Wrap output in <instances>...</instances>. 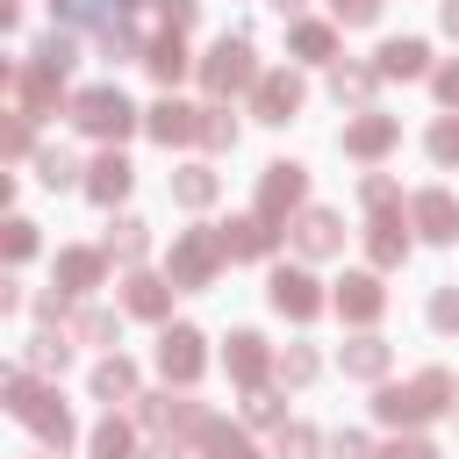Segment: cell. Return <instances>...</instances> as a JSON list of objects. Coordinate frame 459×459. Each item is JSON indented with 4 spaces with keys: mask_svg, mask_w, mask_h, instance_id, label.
Returning <instances> with one entry per match:
<instances>
[{
    "mask_svg": "<svg viewBox=\"0 0 459 459\" xmlns=\"http://www.w3.org/2000/svg\"><path fill=\"white\" fill-rule=\"evenodd\" d=\"M143 244H151V237H143V222H136V215H122V222L108 230V244H100V251H108V258H122V265H136V258H143Z\"/></svg>",
    "mask_w": 459,
    "mask_h": 459,
    "instance_id": "cell-30",
    "label": "cell"
},
{
    "mask_svg": "<svg viewBox=\"0 0 459 459\" xmlns=\"http://www.w3.org/2000/svg\"><path fill=\"white\" fill-rule=\"evenodd\" d=\"M409 222H416V237H430V244H452V237H459V201H452L445 186H423V194L409 201Z\"/></svg>",
    "mask_w": 459,
    "mask_h": 459,
    "instance_id": "cell-6",
    "label": "cell"
},
{
    "mask_svg": "<svg viewBox=\"0 0 459 459\" xmlns=\"http://www.w3.org/2000/svg\"><path fill=\"white\" fill-rule=\"evenodd\" d=\"M7 93H14V115H43V108H57V79L29 57L22 72H7Z\"/></svg>",
    "mask_w": 459,
    "mask_h": 459,
    "instance_id": "cell-13",
    "label": "cell"
},
{
    "mask_svg": "<svg viewBox=\"0 0 459 459\" xmlns=\"http://www.w3.org/2000/svg\"><path fill=\"white\" fill-rule=\"evenodd\" d=\"M158 366H165V380H179V387H194V380H201V330H186V323H172V330L158 337Z\"/></svg>",
    "mask_w": 459,
    "mask_h": 459,
    "instance_id": "cell-8",
    "label": "cell"
},
{
    "mask_svg": "<svg viewBox=\"0 0 459 459\" xmlns=\"http://www.w3.org/2000/svg\"><path fill=\"white\" fill-rule=\"evenodd\" d=\"M122 308H129V316H143V323H158V316L172 308V280H151V273H136V280L122 287Z\"/></svg>",
    "mask_w": 459,
    "mask_h": 459,
    "instance_id": "cell-20",
    "label": "cell"
},
{
    "mask_svg": "<svg viewBox=\"0 0 459 459\" xmlns=\"http://www.w3.org/2000/svg\"><path fill=\"white\" fill-rule=\"evenodd\" d=\"M7 158H29V115L7 122Z\"/></svg>",
    "mask_w": 459,
    "mask_h": 459,
    "instance_id": "cell-45",
    "label": "cell"
},
{
    "mask_svg": "<svg viewBox=\"0 0 459 459\" xmlns=\"http://www.w3.org/2000/svg\"><path fill=\"white\" fill-rule=\"evenodd\" d=\"M380 459H437V445H423V437H387Z\"/></svg>",
    "mask_w": 459,
    "mask_h": 459,
    "instance_id": "cell-43",
    "label": "cell"
},
{
    "mask_svg": "<svg viewBox=\"0 0 459 459\" xmlns=\"http://www.w3.org/2000/svg\"><path fill=\"white\" fill-rule=\"evenodd\" d=\"M394 136H402L394 115H359V122L344 129V151H351V158H380V151H394Z\"/></svg>",
    "mask_w": 459,
    "mask_h": 459,
    "instance_id": "cell-19",
    "label": "cell"
},
{
    "mask_svg": "<svg viewBox=\"0 0 459 459\" xmlns=\"http://www.w3.org/2000/svg\"><path fill=\"white\" fill-rule=\"evenodd\" d=\"M373 79H380V72H366V65H330V93H337V100H366Z\"/></svg>",
    "mask_w": 459,
    "mask_h": 459,
    "instance_id": "cell-32",
    "label": "cell"
},
{
    "mask_svg": "<svg viewBox=\"0 0 459 459\" xmlns=\"http://www.w3.org/2000/svg\"><path fill=\"white\" fill-rule=\"evenodd\" d=\"M430 158H437V165H459V115H445V122L430 129Z\"/></svg>",
    "mask_w": 459,
    "mask_h": 459,
    "instance_id": "cell-39",
    "label": "cell"
},
{
    "mask_svg": "<svg viewBox=\"0 0 459 459\" xmlns=\"http://www.w3.org/2000/svg\"><path fill=\"white\" fill-rule=\"evenodd\" d=\"M244 409H251V423H273V430L287 423V409H280V394H273V387H251V402H244Z\"/></svg>",
    "mask_w": 459,
    "mask_h": 459,
    "instance_id": "cell-40",
    "label": "cell"
},
{
    "mask_svg": "<svg viewBox=\"0 0 459 459\" xmlns=\"http://www.w3.org/2000/svg\"><path fill=\"white\" fill-rule=\"evenodd\" d=\"M36 179H43V186H72V179H79L72 151H57V143H50V151H36Z\"/></svg>",
    "mask_w": 459,
    "mask_h": 459,
    "instance_id": "cell-33",
    "label": "cell"
},
{
    "mask_svg": "<svg viewBox=\"0 0 459 459\" xmlns=\"http://www.w3.org/2000/svg\"><path fill=\"white\" fill-rule=\"evenodd\" d=\"M273 308L294 316V323H308V316L323 308V294H316V280H308L301 265H280V273H273Z\"/></svg>",
    "mask_w": 459,
    "mask_h": 459,
    "instance_id": "cell-11",
    "label": "cell"
},
{
    "mask_svg": "<svg viewBox=\"0 0 459 459\" xmlns=\"http://www.w3.org/2000/svg\"><path fill=\"white\" fill-rule=\"evenodd\" d=\"M294 108H301V79H294V72H265V79L251 86V115H258V122H287Z\"/></svg>",
    "mask_w": 459,
    "mask_h": 459,
    "instance_id": "cell-9",
    "label": "cell"
},
{
    "mask_svg": "<svg viewBox=\"0 0 459 459\" xmlns=\"http://www.w3.org/2000/svg\"><path fill=\"white\" fill-rule=\"evenodd\" d=\"M143 129H151L158 143H201V108H186V100H158V108L143 115Z\"/></svg>",
    "mask_w": 459,
    "mask_h": 459,
    "instance_id": "cell-14",
    "label": "cell"
},
{
    "mask_svg": "<svg viewBox=\"0 0 459 459\" xmlns=\"http://www.w3.org/2000/svg\"><path fill=\"white\" fill-rule=\"evenodd\" d=\"M337 14H344V22H373V14H380V0H337Z\"/></svg>",
    "mask_w": 459,
    "mask_h": 459,
    "instance_id": "cell-48",
    "label": "cell"
},
{
    "mask_svg": "<svg viewBox=\"0 0 459 459\" xmlns=\"http://www.w3.org/2000/svg\"><path fill=\"white\" fill-rule=\"evenodd\" d=\"M215 186H222V179H215L208 165H179V172H172V201H179V208H208Z\"/></svg>",
    "mask_w": 459,
    "mask_h": 459,
    "instance_id": "cell-25",
    "label": "cell"
},
{
    "mask_svg": "<svg viewBox=\"0 0 459 459\" xmlns=\"http://www.w3.org/2000/svg\"><path fill=\"white\" fill-rule=\"evenodd\" d=\"M93 394H100V402H136V366H129L122 351L100 359V366H93Z\"/></svg>",
    "mask_w": 459,
    "mask_h": 459,
    "instance_id": "cell-23",
    "label": "cell"
},
{
    "mask_svg": "<svg viewBox=\"0 0 459 459\" xmlns=\"http://www.w3.org/2000/svg\"><path fill=\"white\" fill-rule=\"evenodd\" d=\"M337 308H344V323H373V316L387 308V294H380L373 273H344V280H337Z\"/></svg>",
    "mask_w": 459,
    "mask_h": 459,
    "instance_id": "cell-17",
    "label": "cell"
},
{
    "mask_svg": "<svg viewBox=\"0 0 459 459\" xmlns=\"http://www.w3.org/2000/svg\"><path fill=\"white\" fill-rule=\"evenodd\" d=\"M344 373H351V380H380V373H387V344H380V337L344 344Z\"/></svg>",
    "mask_w": 459,
    "mask_h": 459,
    "instance_id": "cell-29",
    "label": "cell"
},
{
    "mask_svg": "<svg viewBox=\"0 0 459 459\" xmlns=\"http://www.w3.org/2000/svg\"><path fill=\"white\" fill-rule=\"evenodd\" d=\"M129 179H136V165H129L122 151H100V158L86 165V194H93L100 208H115V201L129 194Z\"/></svg>",
    "mask_w": 459,
    "mask_h": 459,
    "instance_id": "cell-15",
    "label": "cell"
},
{
    "mask_svg": "<svg viewBox=\"0 0 459 459\" xmlns=\"http://www.w3.org/2000/svg\"><path fill=\"white\" fill-rule=\"evenodd\" d=\"M280 380H287V387L316 380V351H308V344H287V351H280Z\"/></svg>",
    "mask_w": 459,
    "mask_h": 459,
    "instance_id": "cell-36",
    "label": "cell"
},
{
    "mask_svg": "<svg viewBox=\"0 0 459 459\" xmlns=\"http://www.w3.org/2000/svg\"><path fill=\"white\" fill-rule=\"evenodd\" d=\"M280 459H316V430L308 423H280Z\"/></svg>",
    "mask_w": 459,
    "mask_h": 459,
    "instance_id": "cell-38",
    "label": "cell"
},
{
    "mask_svg": "<svg viewBox=\"0 0 459 459\" xmlns=\"http://www.w3.org/2000/svg\"><path fill=\"white\" fill-rule=\"evenodd\" d=\"M201 143H208V151H230V143H237V122H230L222 108H201Z\"/></svg>",
    "mask_w": 459,
    "mask_h": 459,
    "instance_id": "cell-35",
    "label": "cell"
},
{
    "mask_svg": "<svg viewBox=\"0 0 459 459\" xmlns=\"http://www.w3.org/2000/svg\"><path fill=\"white\" fill-rule=\"evenodd\" d=\"M423 57H430V50H423L416 36H394V43H380V65H373V72H380V79H416Z\"/></svg>",
    "mask_w": 459,
    "mask_h": 459,
    "instance_id": "cell-21",
    "label": "cell"
},
{
    "mask_svg": "<svg viewBox=\"0 0 459 459\" xmlns=\"http://www.w3.org/2000/svg\"><path fill=\"white\" fill-rule=\"evenodd\" d=\"M72 337H79V344H108V337H115V316H108V308H79V316H72Z\"/></svg>",
    "mask_w": 459,
    "mask_h": 459,
    "instance_id": "cell-34",
    "label": "cell"
},
{
    "mask_svg": "<svg viewBox=\"0 0 459 459\" xmlns=\"http://www.w3.org/2000/svg\"><path fill=\"white\" fill-rule=\"evenodd\" d=\"M445 402H452V373H437V366H430V373H416V380H402V387H380V394H373L380 423H394V430H402V423L437 416Z\"/></svg>",
    "mask_w": 459,
    "mask_h": 459,
    "instance_id": "cell-1",
    "label": "cell"
},
{
    "mask_svg": "<svg viewBox=\"0 0 459 459\" xmlns=\"http://www.w3.org/2000/svg\"><path fill=\"white\" fill-rule=\"evenodd\" d=\"M194 445H201L208 459H258V445H251L244 430H230V423H215V416L201 423V437H194Z\"/></svg>",
    "mask_w": 459,
    "mask_h": 459,
    "instance_id": "cell-24",
    "label": "cell"
},
{
    "mask_svg": "<svg viewBox=\"0 0 459 459\" xmlns=\"http://www.w3.org/2000/svg\"><path fill=\"white\" fill-rule=\"evenodd\" d=\"M258 79H265V72L251 65V43H244V36H222V43L201 57V86H208L215 100H230V93H251Z\"/></svg>",
    "mask_w": 459,
    "mask_h": 459,
    "instance_id": "cell-3",
    "label": "cell"
},
{
    "mask_svg": "<svg viewBox=\"0 0 459 459\" xmlns=\"http://www.w3.org/2000/svg\"><path fill=\"white\" fill-rule=\"evenodd\" d=\"M93 459H136V430H129L122 416H108V423L93 430Z\"/></svg>",
    "mask_w": 459,
    "mask_h": 459,
    "instance_id": "cell-31",
    "label": "cell"
},
{
    "mask_svg": "<svg viewBox=\"0 0 459 459\" xmlns=\"http://www.w3.org/2000/svg\"><path fill=\"white\" fill-rule=\"evenodd\" d=\"M143 459H186V445L179 437H158V452H143Z\"/></svg>",
    "mask_w": 459,
    "mask_h": 459,
    "instance_id": "cell-50",
    "label": "cell"
},
{
    "mask_svg": "<svg viewBox=\"0 0 459 459\" xmlns=\"http://www.w3.org/2000/svg\"><path fill=\"white\" fill-rule=\"evenodd\" d=\"M143 65H151V72H158V79L172 86V79L186 72V43H179V29H165V36H158V43L143 50Z\"/></svg>",
    "mask_w": 459,
    "mask_h": 459,
    "instance_id": "cell-27",
    "label": "cell"
},
{
    "mask_svg": "<svg viewBox=\"0 0 459 459\" xmlns=\"http://www.w3.org/2000/svg\"><path fill=\"white\" fill-rule=\"evenodd\" d=\"M437 22H445V36H459V0H445V14H437Z\"/></svg>",
    "mask_w": 459,
    "mask_h": 459,
    "instance_id": "cell-51",
    "label": "cell"
},
{
    "mask_svg": "<svg viewBox=\"0 0 459 459\" xmlns=\"http://www.w3.org/2000/svg\"><path fill=\"white\" fill-rule=\"evenodd\" d=\"M100 265H108V251H57V287L65 294H86L100 280Z\"/></svg>",
    "mask_w": 459,
    "mask_h": 459,
    "instance_id": "cell-22",
    "label": "cell"
},
{
    "mask_svg": "<svg viewBox=\"0 0 459 459\" xmlns=\"http://www.w3.org/2000/svg\"><path fill=\"white\" fill-rule=\"evenodd\" d=\"M366 201H373V208H394V179L373 172V179H366Z\"/></svg>",
    "mask_w": 459,
    "mask_h": 459,
    "instance_id": "cell-46",
    "label": "cell"
},
{
    "mask_svg": "<svg viewBox=\"0 0 459 459\" xmlns=\"http://www.w3.org/2000/svg\"><path fill=\"white\" fill-rule=\"evenodd\" d=\"M29 251H36V222H22V215H14V222H7V258L22 265Z\"/></svg>",
    "mask_w": 459,
    "mask_h": 459,
    "instance_id": "cell-42",
    "label": "cell"
},
{
    "mask_svg": "<svg viewBox=\"0 0 459 459\" xmlns=\"http://www.w3.org/2000/svg\"><path fill=\"white\" fill-rule=\"evenodd\" d=\"M337 244H344V222H337L330 208H301V215H294V251H301V258H330Z\"/></svg>",
    "mask_w": 459,
    "mask_h": 459,
    "instance_id": "cell-10",
    "label": "cell"
},
{
    "mask_svg": "<svg viewBox=\"0 0 459 459\" xmlns=\"http://www.w3.org/2000/svg\"><path fill=\"white\" fill-rule=\"evenodd\" d=\"M36 65H43L50 79H65V72L79 65V43H72V29H50V36L36 43Z\"/></svg>",
    "mask_w": 459,
    "mask_h": 459,
    "instance_id": "cell-26",
    "label": "cell"
},
{
    "mask_svg": "<svg viewBox=\"0 0 459 459\" xmlns=\"http://www.w3.org/2000/svg\"><path fill=\"white\" fill-rule=\"evenodd\" d=\"M437 100H452V108H459V65H445V72H437Z\"/></svg>",
    "mask_w": 459,
    "mask_h": 459,
    "instance_id": "cell-49",
    "label": "cell"
},
{
    "mask_svg": "<svg viewBox=\"0 0 459 459\" xmlns=\"http://www.w3.org/2000/svg\"><path fill=\"white\" fill-rule=\"evenodd\" d=\"M215 237H222V258H265L280 230H273L265 215H237V222H222Z\"/></svg>",
    "mask_w": 459,
    "mask_h": 459,
    "instance_id": "cell-16",
    "label": "cell"
},
{
    "mask_svg": "<svg viewBox=\"0 0 459 459\" xmlns=\"http://www.w3.org/2000/svg\"><path fill=\"white\" fill-rule=\"evenodd\" d=\"M280 7H301V0H280Z\"/></svg>",
    "mask_w": 459,
    "mask_h": 459,
    "instance_id": "cell-52",
    "label": "cell"
},
{
    "mask_svg": "<svg viewBox=\"0 0 459 459\" xmlns=\"http://www.w3.org/2000/svg\"><path fill=\"white\" fill-rule=\"evenodd\" d=\"M215 265H222V237L186 230V237L172 244V287H208V280H215Z\"/></svg>",
    "mask_w": 459,
    "mask_h": 459,
    "instance_id": "cell-5",
    "label": "cell"
},
{
    "mask_svg": "<svg viewBox=\"0 0 459 459\" xmlns=\"http://www.w3.org/2000/svg\"><path fill=\"white\" fill-rule=\"evenodd\" d=\"M430 323L437 330H459V287H437L430 294Z\"/></svg>",
    "mask_w": 459,
    "mask_h": 459,
    "instance_id": "cell-41",
    "label": "cell"
},
{
    "mask_svg": "<svg viewBox=\"0 0 459 459\" xmlns=\"http://www.w3.org/2000/svg\"><path fill=\"white\" fill-rule=\"evenodd\" d=\"M366 251H373V265H402V258H409V230H402V215H394V208H373Z\"/></svg>",
    "mask_w": 459,
    "mask_h": 459,
    "instance_id": "cell-18",
    "label": "cell"
},
{
    "mask_svg": "<svg viewBox=\"0 0 459 459\" xmlns=\"http://www.w3.org/2000/svg\"><path fill=\"white\" fill-rule=\"evenodd\" d=\"M222 359H230V380H237L244 394H251V387H265V366H273V351H265V337H258V330H237Z\"/></svg>",
    "mask_w": 459,
    "mask_h": 459,
    "instance_id": "cell-12",
    "label": "cell"
},
{
    "mask_svg": "<svg viewBox=\"0 0 459 459\" xmlns=\"http://www.w3.org/2000/svg\"><path fill=\"white\" fill-rule=\"evenodd\" d=\"M65 359H72V344H65V337H50V330L22 344V366H29V373H65Z\"/></svg>",
    "mask_w": 459,
    "mask_h": 459,
    "instance_id": "cell-28",
    "label": "cell"
},
{
    "mask_svg": "<svg viewBox=\"0 0 459 459\" xmlns=\"http://www.w3.org/2000/svg\"><path fill=\"white\" fill-rule=\"evenodd\" d=\"M72 122H79L86 136H108V143H122V136L136 129V108H129L115 86H86V93H72Z\"/></svg>",
    "mask_w": 459,
    "mask_h": 459,
    "instance_id": "cell-4",
    "label": "cell"
},
{
    "mask_svg": "<svg viewBox=\"0 0 459 459\" xmlns=\"http://www.w3.org/2000/svg\"><path fill=\"white\" fill-rule=\"evenodd\" d=\"M301 194H308L301 165H265V179H258V215H265V222H280V215H294V208H301Z\"/></svg>",
    "mask_w": 459,
    "mask_h": 459,
    "instance_id": "cell-7",
    "label": "cell"
},
{
    "mask_svg": "<svg viewBox=\"0 0 459 459\" xmlns=\"http://www.w3.org/2000/svg\"><path fill=\"white\" fill-rule=\"evenodd\" d=\"M330 43H337V36H330L323 22H294V50H301V57H330Z\"/></svg>",
    "mask_w": 459,
    "mask_h": 459,
    "instance_id": "cell-37",
    "label": "cell"
},
{
    "mask_svg": "<svg viewBox=\"0 0 459 459\" xmlns=\"http://www.w3.org/2000/svg\"><path fill=\"white\" fill-rule=\"evenodd\" d=\"M7 409H14L43 445H57V452L72 445V416H65V402H57L50 387H36V380H29V366H22V373H7Z\"/></svg>",
    "mask_w": 459,
    "mask_h": 459,
    "instance_id": "cell-2",
    "label": "cell"
},
{
    "mask_svg": "<svg viewBox=\"0 0 459 459\" xmlns=\"http://www.w3.org/2000/svg\"><path fill=\"white\" fill-rule=\"evenodd\" d=\"M330 452H337V459H380V452H373V437H359V430H344Z\"/></svg>",
    "mask_w": 459,
    "mask_h": 459,
    "instance_id": "cell-44",
    "label": "cell"
},
{
    "mask_svg": "<svg viewBox=\"0 0 459 459\" xmlns=\"http://www.w3.org/2000/svg\"><path fill=\"white\" fill-rule=\"evenodd\" d=\"M194 14H201L194 0H165V29H194Z\"/></svg>",
    "mask_w": 459,
    "mask_h": 459,
    "instance_id": "cell-47",
    "label": "cell"
}]
</instances>
